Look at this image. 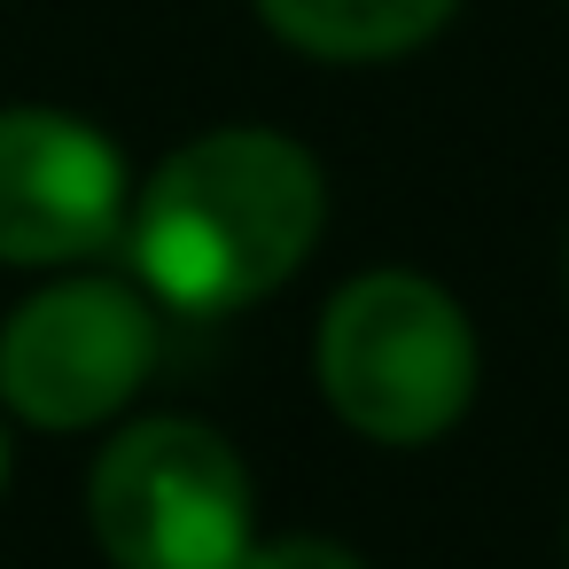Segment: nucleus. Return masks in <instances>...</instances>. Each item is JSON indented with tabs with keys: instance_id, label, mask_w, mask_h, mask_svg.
<instances>
[{
	"instance_id": "obj_5",
	"label": "nucleus",
	"mask_w": 569,
	"mask_h": 569,
	"mask_svg": "<svg viewBox=\"0 0 569 569\" xmlns=\"http://www.w3.org/2000/svg\"><path fill=\"white\" fill-rule=\"evenodd\" d=\"M133 180L118 141L48 102L0 110V266L63 273L126 242Z\"/></svg>"
},
{
	"instance_id": "obj_1",
	"label": "nucleus",
	"mask_w": 569,
	"mask_h": 569,
	"mask_svg": "<svg viewBox=\"0 0 569 569\" xmlns=\"http://www.w3.org/2000/svg\"><path fill=\"white\" fill-rule=\"evenodd\" d=\"M320 227H328V172L297 133L211 126L141 180L126 211V250L149 305L227 320L289 289Z\"/></svg>"
},
{
	"instance_id": "obj_7",
	"label": "nucleus",
	"mask_w": 569,
	"mask_h": 569,
	"mask_svg": "<svg viewBox=\"0 0 569 569\" xmlns=\"http://www.w3.org/2000/svg\"><path fill=\"white\" fill-rule=\"evenodd\" d=\"M242 569H367V553H351L343 538H320V530H281V538H258L242 553Z\"/></svg>"
},
{
	"instance_id": "obj_6",
	"label": "nucleus",
	"mask_w": 569,
	"mask_h": 569,
	"mask_svg": "<svg viewBox=\"0 0 569 569\" xmlns=\"http://www.w3.org/2000/svg\"><path fill=\"white\" fill-rule=\"evenodd\" d=\"M250 9L281 48H297L312 63L367 71V63L421 56L460 17V0H250Z\"/></svg>"
},
{
	"instance_id": "obj_4",
	"label": "nucleus",
	"mask_w": 569,
	"mask_h": 569,
	"mask_svg": "<svg viewBox=\"0 0 569 569\" xmlns=\"http://www.w3.org/2000/svg\"><path fill=\"white\" fill-rule=\"evenodd\" d=\"M157 375V305L118 273H56L0 320V406L24 429L71 437L118 421Z\"/></svg>"
},
{
	"instance_id": "obj_2",
	"label": "nucleus",
	"mask_w": 569,
	"mask_h": 569,
	"mask_svg": "<svg viewBox=\"0 0 569 569\" xmlns=\"http://www.w3.org/2000/svg\"><path fill=\"white\" fill-rule=\"evenodd\" d=\"M476 375L468 305L413 266H367L320 305L312 382L367 445H437L476 406Z\"/></svg>"
},
{
	"instance_id": "obj_8",
	"label": "nucleus",
	"mask_w": 569,
	"mask_h": 569,
	"mask_svg": "<svg viewBox=\"0 0 569 569\" xmlns=\"http://www.w3.org/2000/svg\"><path fill=\"white\" fill-rule=\"evenodd\" d=\"M9 476H17V421L0 406V499H9Z\"/></svg>"
},
{
	"instance_id": "obj_3",
	"label": "nucleus",
	"mask_w": 569,
	"mask_h": 569,
	"mask_svg": "<svg viewBox=\"0 0 569 569\" xmlns=\"http://www.w3.org/2000/svg\"><path fill=\"white\" fill-rule=\"evenodd\" d=\"M87 522L110 569H242L258 546V491L211 421L141 413L94 460Z\"/></svg>"
}]
</instances>
